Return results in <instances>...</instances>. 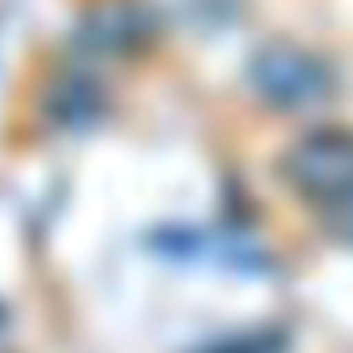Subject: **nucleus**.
<instances>
[{
    "label": "nucleus",
    "instance_id": "obj_1",
    "mask_svg": "<svg viewBox=\"0 0 353 353\" xmlns=\"http://www.w3.org/2000/svg\"><path fill=\"white\" fill-rule=\"evenodd\" d=\"M288 185L321 214L325 230L353 243V132H312L283 157Z\"/></svg>",
    "mask_w": 353,
    "mask_h": 353
},
{
    "label": "nucleus",
    "instance_id": "obj_2",
    "mask_svg": "<svg viewBox=\"0 0 353 353\" xmlns=\"http://www.w3.org/2000/svg\"><path fill=\"white\" fill-rule=\"evenodd\" d=\"M251 87L279 111H312L333 99V70L300 46H263L251 58Z\"/></svg>",
    "mask_w": 353,
    "mask_h": 353
}]
</instances>
